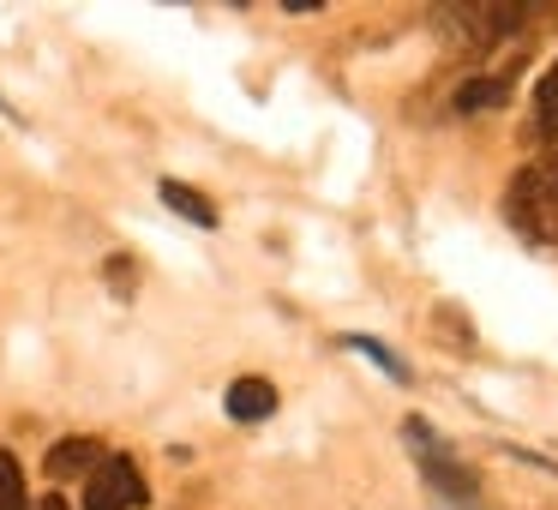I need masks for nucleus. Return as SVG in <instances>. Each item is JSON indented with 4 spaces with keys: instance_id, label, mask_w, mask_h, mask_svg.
<instances>
[{
    "instance_id": "f257e3e1",
    "label": "nucleus",
    "mask_w": 558,
    "mask_h": 510,
    "mask_svg": "<svg viewBox=\"0 0 558 510\" xmlns=\"http://www.w3.org/2000/svg\"><path fill=\"white\" fill-rule=\"evenodd\" d=\"M505 210H510V222H517L529 241L558 246V157H546V162H534V169H522L517 181H510Z\"/></svg>"
},
{
    "instance_id": "f03ea898",
    "label": "nucleus",
    "mask_w": 558,
    "mask_h": 510,
    "mask_svg": "<svg viewBox=\"0 0 558 510\" xmlns=\"http://www.w3.org/2000/svg\"><path fill=\"white\" fill-rule=\"evenodd\" d=\"M145 505V474L133 469V457H102L90 469L85 510H138Z\"/></svg>"
},
{
    "instance_id": "7ed1b4c3",
    "label": "nucleus",
    "mask_w": 558,
    "mask_h": 510,
    "mask_svg": "<svg viewBox=\"0 0 558 510\" xmlns=\"http://www.w3.org/2000/svg\"><path fill=\"white\" fill-rule=\"evenodd\" d=\"M97 462H102L97 438H61V445L49 450V462H43V469H49L54 481H73V474H90Z\"/></svg>"
},
{
    "instance_id": "20e7f679",
    "label": "nucleus",
    "mask_w": 558,
    "mask_h": 510,
    "mask_svg": "<svg viewBox=\"0 0 558 510\" xmlns=\"http://www.w3.org/2000/svg\"><path fill=\"white\" fill-rule=\"evenodd\" d=\"M270 409H277V390H270L265 378H234L229 385V414L234 421H265Z\"/></svg>"
},
{
    "instance_id": "39448f33",
    "label": "nucleus",
    "mask_w": 558,
    "mask_h": 510,
    "mask_svg": "<svg viewBox=\"0 0 558 510\" xmlns=\"http://www.w3.org/2000/svg\"><path fill=\"white\" fill-rule=\"evenodd\" d=\"M162 205L181 210L193 229H217V205H210L205 193H193V186H181V181H162Z\"/></svg>"
},
{
    "instance_id": "423d86ee",
    "label": "nucleus",
    "mask_w": 558,
    "mask_h": 510,
    "mask_svg": "<svg viewBox=\"0 0 558 510\" xmlns=\"http://www.w3.org/2000/svg\"><path fill=\"white\" fill-rule=\"evenodd\" d=\"M534 138H558V61L534 85Z\"/></svg>"
},
{
    "instance_id": "0eeeda50",
    "label": "nucleus",
    "mask_w": 558,
    "mask_h": 510,
    "mask_svg": "<svg viewBox=\"0 0 558 510\" xmlns=\"http://www.w3.org/2000/svg\"><path fill=\"white\" fill-rule=\"evenodd\" d=\"M505 97H510L505 78H474V85H462V90H457V109H498Z\"/></svg>"
},
{
    "instance_id": "6e6552de",
    "label": "nucleus",
    "mask_w": 558,
    "mask_h": 510,
    "mask_svg": "<svg viewBox=\"0 0 558 510\" xmlns=\"http://www.w3.org/2000/svg\"><path fill=\"white\" fill-rule=\"evenodd\" d=\"M0 510H25V474L7 450H0Z\"/></svg>"
},
{
    "instance_id": "1a4fd4ad",
    "label": "nucleus",
    "mask_w": 558,
    "mask_h": 510,
    "mask_svg": "<svg viewBox=\"0 0 558 510\" xmlns=\"http://www.w3.org/2000/svg\"><path fill=\"white\" fill-rule=\"evenodd\" d=\"M37 510H73V505H66V498H61V493H54V498H43V505H37Z\"/></svg>"
}]
</instances>
